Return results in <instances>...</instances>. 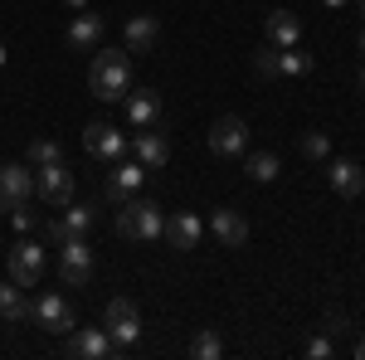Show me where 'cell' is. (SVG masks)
<instances>
[{
    "instance_id": "13",
    "label": "cell",
    "mask_w": 365,
    "mask_h": 360,
    "mask_svg": "<svg viewBox=\"0 0 365 360\" xmlns=\"http://www.w3.org/2000/svg\"><path fill=\"white\" fill-rule=\"evenodd\" d=\"M122 112H127V122L132 127H156V117H161V93L156 88H132L127 98H122Z\"/></svg>"
},
{
    "instance_id": "34",
    "label": "cell",
    "mask_w": 365,
    "mask_h": 360,
    "mask_svg": "<svg viewBox=\"0 0 365 360\" xmlns=\"http://www.w3.org/2000/svg\"><path fill=\"white\" fill-rule=\"evenodd\" d=\"M356 88H365V58H361V68H356Z\"/></svg>"
},
{
    "instance_id": "1",
    "label": "cell",
    "mask_w": 365,
    "mask_h": 360,
    "mask_svg": "<svg viewBox=\"0 0 365 360\" xmlns=\"http://www.w3.org/2000/svg\"><path fill=\"white\" fill-rule=\"evenodd\" d=\"M88 88H93L98 103H122V98L132 93V54H127V49H103V54H93Z\"/></svg>"
},
{
    "instance_id": "18",
    "label": "cell",
    "mask_w": 365,
    "mask_h": 360,
    "mask_svg": "<svg viewBox=\"0 0 365 360\" xmlns=\"http://www.w3.org/2000/svg\"><path fill=\"white\" fill-rule=\"evenodd\" d=\"M327 180H331V190H336L341 200H356V195L365 190V166L361 161H331V166H327Z\"/></svg>"
},
{
    "instance_id": "2",
    "label": "cell",
    "mask_w": 365,
    "mask_h": 360,
    "mask_svg": "<svg viewBox=\"0 0 365 360\" xmlns=\"http://www.w3.org/2000/svg\"><path fill=\"white\" fill-rule=\"evenodd\" d=\"M117 234L122 239H132V244H151V239H161L166 234V215L151 205V200H122L117 205Z\"/></svg>"
},
{
    "instance_id": "17",
    "label": "cell",
    "mask_w": 365,
    "mask_h": 360,
    "mask_svg": "<svg viewBox=\"0 0 365 360\" xmlns=\"http://www.w3.org/2000/svg\"><path fill=\"white\" fill-rule=\"evenodd\" d=\"M263 34H268L273 49H297V39H302V20H297L292 10H273V15L263 20Z\"/></svg>"
},
{
    "instance_id": "4",
    "label": "cell",
    "mask_w": 365,
    "mask_h": 360,
    "mask_svg": "<svg viewBox=\"0 0 365 360\" xmlns=\"http://www.w3.org/2000/svg\"><path fill=\"white\" fill-rule=\"evenodd\" d=\"M58 277H63V287H88V277H93V249H88L83 234H73V239L58 244Z\"/></svg>"
},
{
    "instance_id": "26",
    "label": "cell",
    "mask_w": 365,
    "mask_h": 360,
    "mask_svg": "<svg viewBox=\"0 0 365 360\" xmlns=\"http://www.w3.org/2000/svg\"><path fill=\"white\" fill-rule=\"evenodd\" d=\"M54 161H63V151H58V141H49V137L29 141V166H54Z\"/></svg>"
},
{
    "instance_id": "15",
    "label": "cell",
    "mask_w": 365,
    "mask_h": 360,
    "mask_svg": "<svg viewBox=\"0 0 365 360\" xmlns=\"http://www.w3.org/2000/svg\"><path fill=\"white\" fill-rule=\"evenodd\" d=\"M156 39H161V20H156V15H132V20L122 25V44H127V54H151Z\"/></svg>"
},
{
    "instance_id": "28",
    "label": "cell",
    "mask_w": 365,
    "mask_h": 360,
    "mask_svg": "<svg viewBox=\"0 0 365 360\" xmlns=\"http://www.w3.org/2000/svg\"><path fill=\"white\" fill-rule=\"evenodd\" d=\"M253 73L258 78H278V49L268 44V49H253Z\"/></svg>"
},
{
    "instance_id": "21",
    "label": "cell",
    "mask_w": 365,
    "mask_h": 360,
    "mask_svg": "<svg viewBox=\"0 0 365 360\" xmlns=\"http://www.w3.org/2000/svg\"><path fill=\"white\" fill-rule=\"evenodd\" d=\"M0 322L5 326H20V322H29V297L25 287L10 277V282H0Z\"/></svg>"
},
{
    "instance_id": "16",
    "label": "cell",
    "mask_w": 365,
    "mask_h": 360,
    "mask_svg": "<svg viewBox=\"0 0 365 360\" xmlns=\"http://www.w3.org/2000/svg\"><path fill=\"white\" fill-rule=\"evenodd\" d=\"M210 234L220 239V249H244L249 244V220L239 210H215L210 215Z\"/></svg>"
},
{
    "instance_id": "37",
    "label": "cell",
    "mask_w": 365,
    "mask_h": 360,
    "mask_svg": "<svg viewBox=\"0 0 365 360\" xmlns=\"http://www.w3.org/2000/svg\"><path fill=\"white\" fill-rule=\"evenodd\" d=\"M356 49H361V58H365V29H361V39H356Z\"/></svg>"
},
{
    "instance_id": "3",
    "label": "cell",
    "mask_w": 365,
    "mask_h": 360,
    "mask_svg": "<svg viewBox=\"0 0 365 360\" xmlns=\"http://www.w3.org/2000/svg\"><path fill=\"white\" fill-rule=\"evenodd\" d=\"M29 322L44 326V331H54V336H68L73 326H78V322H73V307H68L63 292H39V297H29Z\"/></svg>"
},
{
    "instance_id": "7",
    "label": "cell",
    "mask_w": 365,
    "mask_h": 360,
    "mask_svg": "<svg viewBox=\"0 0 365 360\" xmlns=\"http://www.w3.org/2000/svg\"><path fill=\"white\" fill-rule=\"evenodd\" d=\"M210 151L215 156H225V161H234V156H249V122L244 117H215V127H210Z\"/></svg>"
},
{
    "instance_id": "31",
    "label": "cell",
    "mask_w": 365,
    "mask_h": 360,
    "mask_svg": "<svg viewBox=\"0 0 365 360\" xmlns=\"http://www.w3.org/2000/svg\"><path fill=\"white\" fill-rule=\"evenodd\" d=\"M44 239H49V244H54V249H58V244H63V239H73V234L63 229V220H54V224H49V229H44Z\"/></svg>"
},
{
    "instance_id": "12",
    "label": "cell",
    "mask_w": 365,
    "mask_h": 360,
    "mask_svg": "<svg viewBox=\"0 0 365 360\" xmlns=\"http://www.w3.org/2000/svg\"><path fill=\"white\" fill-rule=\"evenodd\" d=\"M103 34H108V20L103 15H93V10H78L73 20H68V49H78V54H93L98 44H103Z\"/></svg>"
},
{
    "instance_id": "32",
    "label": "cell",
    "mask_w": 365,
    "mask_h": 360,
    "mask_svg": "<svg viewBox=\"0 0 365 360\" xmlns=\"http://www.w3.org/2000/svg\"><path fill=\"white\" fill-rule=\"evenodd\" d=\"M351 326H346V317L341 312H327V336H346Z\"/></svg>"
},
{
    "instance_id": "30",
    "label": "cell",
    "mask_w": 365,
    "mask_h": 360,
    "mask_svg": "<svg viewBox=\"0 0 365 360\" xmlns=\"http://www.w3.org/2000/svg\"><path fill=\"white\" fill-rule=\"evenodd\" d=\"M10 224L25 234V229H34V215H29V205H20V210H10Z\"/></svg>"
},
{
    "instance_id": "33",
    "label": "cell",
    "mask_w": 365,
    "mask_h": 360,
    "mask_svg": "<svg viewBox=\"0 0 365 360\" xmlns=\"http://www.w3.org/2000/svg\"><path fill=\"white\" fill-rule=\"evenodd\" d=\"M351 356H356V360H365V336L356 341V346H351Z\"/></svg>"
},
{
    "instance_id": "19",
    "label": "cell",
    "mask_w": 365,
    "mask_h": 360,
    "mask_svg": "<svg viewBox=\"0 0 365 360\" xmlns=\"http://www.w3.org/2000/svg\"><path fill=\"white\" fill-rule=\"evenodd\" d=\"M137 161L146 170H161L170 161V141H166V132H156V127H141L137 132Z\"/></svg>"
},
{
    "instance_id": "36",
    "label": "cell",
    "mask_w": 365,
    "mask_h": 360,
    "mask_svg": "<svg viewBox=\"0 0 365 360\" xmlns=\"http://www.w3.org/2000/svg\"><path fill=\"white\" fill-rule=\"evenodd\" d=\"M322 5H327V10H346V0H322Z\"/></svg>"
},
{
    "instance_id": "10",
    "label": "cell",
    "mask_w": 365,
    "mask_h": 360,
    "mask_svg": "<svg viewBox=\"0 0 365 360\" xmlns=\"http://www.w3.org/2000/svg\"><path fill=\"white\" fill-rule=\"evenodd\" d=\"M83 146H88V156H98V161H122L127 156V137L117 132L113 122H88L83 127Z\"/></svg>"
},
{
    "instance_id": "38",
    "label": "cell",
    "mask_w": 365,
    "mask_h": 360,
    "mask_svg": "<svg viewBox=\"0 0 365 360\" xmlns=\"http://www.w3.org/2000/svg\"><path fill=\"white\" fill-rule=\"evenodd\" d=\"M0 63H5V44H0Z\"/></svg>"
},
{
    "instance_id": "29",
    "label": "cell",
    "mask_w": 365,
    "mask_h": 360,
    "mask_svg": "<svg viewBox=\"0 0 365 360\" xmlns=\"http://www.w3.org/2000/svg\"><path fill=\"white\" fill-rule=\"evenodd\" d=\"M336 356V341L331 336H312L307 341V360H331Z\"/></svg>"
},
{
    "instance_id": "39",
    "label": "cell",
    "mask_w": 365,
    "mask_h": 360,
    "mask_svg": "<svg viewBox=\"0 0 365 360\" xmlns=\"http://www.w3.org/2000/svg\"><path fill=\"white\" fill-rule=\"evenodd\" d=\"M361 15H365V0H361Z\"/></svg>"
},
{
    "instance_id": "8",
    "label": "cell",
    "mask_w": 365,
    "mask_h": 360,
    "mask_svg": "<svg viewBox=\"0 0 365 360\" xmlns=\"http://www.w3.org/2000/svg\"><path fill=\"white\" fill-rule=\"evenodd\" d=\"M29 200H34V166H20V161L0 166V210H20Z\"/></svg>"
},
{
    "instance_id": "6",
    "label": "cell",
    "mask_w": 365,
    "mask_h": 360,
    "mask_svg": "<svg viewBox=\"0 0 365 360\" xmlns=\"http://www.w3.org/2000/svg\"><path fill=\"white\" fill-rule=\"evenodd\" d=\"M103 322H108V336H113L117 351H127V346H137L141 336V312L132 297H113L108 302V312H103Z\"/></svg>"
},
{
    "instance_id": "24",
    "label": "cell",
    "mask_w": 365,
    "mask_h": 360,
    "mask_svg": "<svg viewBox=\"0 0 365 360\" xmlns=\"http://www.w3.org/2000/svg\"><path fill=\"white\" fill-rule=\"evenodd\" d=\"M58 220H63V229H68V234H88V229L98 224V210H93V205H73V200H68Z\"/></svg>"
},
{
    "instance_id": "14",
    "label": "cell",
    "mask_w": 365,
    "mask_h": 360,
    "mask_svg": "<svg viewBox=\"0 0 365 360\" xmlns=\"http://www.w3.org/2000/svg\"><path fill=\"white\" fill-rule=\"evenodd\" d=\"M200 239H205V220H200L195 210H180V215H170V220H166V244H170V249L190 253Z\"/></svg>"
},
{
    "instance_id": "23",
    "label": "cell",
    "mask_w": 365,
    "mask_h": 360,
    "mask_svg": "<svg viewBox=\"0 0 365 360\" xmlns=\"http://www.w3.org/2000/svg\"><path fill=\"white\" fill-rule=\"evenodd\" d=\"M190 356L195 360H220L225 356V336L215 331V326H200V331L190 336Z\"/></svg>"
},
{
    "instance_id": "25",
    "label": "cell",
    "mask_w": 365,
    "mask_h": 360,
    "mask_svg": "<svg viewBox=\"0 0 365 360\" xmlns=\"http://www.w3.org/2000/svg\"><path fill=\"white\" fill-rule=\"evenodd\" d=\"M278 73H287V78H302V73H312V54H297V49H278Z\"/></svg>"
},
{
    "instance_id": "27",
    "label": "cell",
    "mask_w": 365,
    "mask_h": 360,
    "mask_svg": "<svg viewBox=\"0 0 365 360\" xmlns=\"http://www.w3.org/2000/svg\"><path fill=\"white\" fill-rule=\"evenodd\" d=\"M302 156H307V161H327V156H331V137H327V132H307V137H302Z\"/></svg>"
},
{
    "instance_id": "5",
    "label": "cell",
    "mask_w": 365,
    "mask_h": 360,
    "mask_svg": "<svg viewBox=\"0 0 365 360\" xmlns=\"http://www.w3.org/2000/svg\"><path fill=\"white\" fill-rule=\"evenodd\" d=\"M44 268H49V258H44V249H39L34 239H20V244L10 249V258H5V273L15 277L25 292H29V287H39Z\"/></svg>"
},
{
    "instance_id": "9",
    "label": "cell",
    "mask_w": 365,
    "mask_h": 360,
    "mask_svg": "<svg viewBox=\"0 0 365 360\" xmlns=\"http://www.w3.org/2000/svg\"><path fill=\"white\" fill-rule=\"evenodd\" d=\"M63 351H68L73 360H108V356H117V346H113V336H108V326H73Z\"/></svg>"
},
{
    "instance_id": "22",
    "label": "cell",
    "mask_w": 365,
    "mask_h": 360,
    "mask_svg": "<svg viewBox=\"0 0 365 360\" xmlns=\"http://www.w3.org/2000/svg\"><path fill=\"white\" fill-rule=\"evenodd\" d=\"M244 170H249V180L268 185V180H278V175H282V161L273 156V151H253L249 161H244Z\"/></svg>"
},
{
    "instance_id": "20",
    "label": "cell",
    "mask_w": 365,
    "mask_h": 360,
    "mask_svg": "<svg viewBox=\"0 0 365 360\" xmlns=\"http://www.w3.org/2000/svg\"><path fill=\"white\" fill-rule=\"evenodd\" d=\"M141 180H146V166L141 161H117V170L108 175V195L122 205V200H132L141 190Z\"/></svg>"
},
{
    "instance_id": "11",
    "label": "cell",
    "mask_w": 365,
    "mask_h": 360,
    "mask_svg": "<svg viewBox=\"0 0 365 360\" xmlns=\"http://www.w3.org/2000/svg\"><path fill=\"white\" fill-rule=\"evenodd\" d=\"M34 195L49 205H68L73 200V170L54 161V166H34Z\"/></svg>"
},
{
    "instance_id": "35",
    "label": "cell",
    "mask_w": 365,
    "mask_h": 360,
    "mask_svg": "<svg viewBox=\"0 0 365 360\" xmlns=\"http://www.w3.org/2000/svg\"><path fill=\"white\" fill-rule=\"evenodd\" d=\"M63 5H68V10H88V0H63Z\"/></svg>"
}]
</instances>
